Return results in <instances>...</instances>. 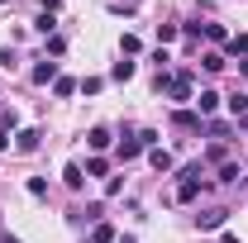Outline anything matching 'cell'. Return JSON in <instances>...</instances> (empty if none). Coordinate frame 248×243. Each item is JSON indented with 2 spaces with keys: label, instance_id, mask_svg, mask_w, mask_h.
<instances>
[{
  "label": "cell",
  "instance_id": "6da1fadb",
  "mask_svg": "<svg viewBox=\"0 0 248 243\" xmlns=\"http://www.w3.org/2000/svg\"><path fill=\"white\" fill-rule=\"evenodd\" d=\"M157 91H167L172 100H191L196 95V76L191 72H157Z\"/></svg>",
  "mask_w": 248,
  "mask_h": 243
},
{
  "label": "cell",
  "instance_id": "5b68a950",
  "mask_svg": "<svg viewBox=\"0 0 248 243\" xmlns=\"http://www.w3.org/2000/svg\"><path fill=\"white\" fill-rule=\"evenodd\" d=\"M219 100H224L219 91H201V95H196V115H215V110H219Z\"/></svg>",
  "mask_w": 248,
  "mask_h": 243
},
{
  "label": "cell",
  "instance_id": "8fae6325",
  "mask_svg": "<svg viewBox=\"0 0 248 243\" xmlns=\"http://www.w3.org/2000/svg\"><path fill=\"white\" fill-rule=\"evenodd\" d=\"M148 162H153V172H172V152H167V148H153Z\"/></svg>",
  "mask_w": 248,
  "mask_h": 243
},
{
  "label": "cell",
  "instance_id": "e0dca14e",
  "mask_svg": "<svg viewBox=\"0 0 248 243\" xmlns=\"http://www.w3.org/2000/svg\"><path fill=\"white\" fill-rule=\"evenodd\" d=\"M177 33H182V29H177V24H157V43H162V48H167V43H172V38H177Z\"/></svg>",
  "mask_w": 248,
  "mask_h": 243
},
{
  "label": "cell",
  "instance_id": "5bb4252c",
  "mask_svg": "<svg viewBox=\"0 0 248 243\" xmlns=\"http://www.w3.org/2000/svg\"><path fill=\"white\" fill-rule=\"evenodd\" d=\"M91 243H115V229H110V224L100 219V224H95V229H91Z\"/></svg>",
  "mask_w": 248,
  "mask_h": 243
},
{
  "label": "cell",
  "instance_id": "f546056e",
  "mask_svg": "<svg viewBox=\"0 0 248 243\" xmlns=\"http://www.w3.org/2000/svg\"><path fill=\"white\" fill-rule=\"evenodd\" d=\"M239 124H248V115H244V120H239Z\"/></svg>",
  "mask_w": 248,
  "mask_h": 243
},
{
  "label": "cell",
  "instance_id": "2e32d148",
  "mask_svg": "<svg viewBox=\"0 0 248 243\" xmlns=\"http://www.w3.org/2000/svg\"><path fill=\"white\" fill-rule=\"evenodd\" d=\"M0 129L15 134V129H19V115H15V110H0Z\"/></svg>",
  "mask_w": 248,
  "mask_h": 243
},
{
  "label": "cell",
  "instance_id": "52a82bcc",
  "mask_svg": "<svg viewBox=\"0 0 248 243\" xmlns=\"http://www.w3.org/2000/svg\"><path fill=\"white\" fill-rule=\"evenodd\" d=\"M86 143H91L95 152H105V148H110V143H115V138H110V129H105V124H95L91 134H86Z\"/></svg>",
  "mask_w": 248,
  "mask_h": 243
},
{
  "label": "cell",
  "instance_id": "9c48e42d",
  "mask_svg": "<svg viewBox=\"0 0 248 243\" xmlns=\"http://www.w3.org/2000/svg\"><path fill=\"white\" fill-rule=\"evenodd\" d=\"M224 219H229V210H205V214H196V224H201V229H219Z\"/></svg>",
  "mask_w": 248,
  "mask_h": 243
},
{
  "label": "cell",
  "instance_id": "d6986e66",
  "mask_svg": "<svg viewBox=\"0 0 248 243\" xmlns=\"http://www.w3.org/2000/svg\"><path fill=\"white\" fill-rule=\"evenodd\" d=\"M219 182H239V162H219Z\"/></svg>",
  "mask_w": 248,
  "mask_h": 243
},
{
  "label": "cell",
  "instance_id": "7c38bea8",
  "mask_svg": "<svg viewBox=\"0 0 248 243\" xmlns=\"http://www.w3.org/2000/svg\"><path fill=\"white\" fill-rule=\"evenodd\" d=\"M129 76H134V62H129V58L110 67V81H129Z\"/></svg>",
  "mask_w": 248,
  "mask_h": 243
},
{
  "label": "cell",
  "instance_id": "ba28073f",
  "mask_svg": "<svg viewBox=\"0 0 248 243\" xmlns=\"http://www.w3.org/2000/svg\"><path fill=\"white\" fill-rule=\"evenodd\" d=\"M62 182L72 186V191H81V182H86V167H77V162H67V167H62Z\"/></svg>",
  "mask_w": 248,
  "mask_h": 243
},
{
  "label": "cell",
  "instance_id": "83f0119b",
  "mask_svg": "<svg viewBox=\"0 0 248 243\" xmlns=\"http://www.w3.org/2000/svg\"><path fill=\"white\" fill-rule=\"evenodd\" d=\"M0 243H19V239H15V234H5V229H0Z\"/></svg>",
  "mask_w": 248,
  "mask_h": 243
},
{
  "label": "cell",
  "instance_id": "ffe728a7",
  "mask_svg": "<svg viewBox=\"0 0 248 243\" xmlns=\"http://www.w3.org/2000/svg\"><path fill=\"white\" fill-rule=\"evenodd\" d=\"M105 167H110L105 157H91V162H86V177H105Z\"/></svg>",
  "mask_w": 248,
  "mask_h": 243
},
{
  "label": "cell",
  "instance_id": "d4e9b609",
  "mask_svg": "<svg viewBox=\"0 0 248 243\" xmlns=\"http://www.w3.org/2000/svg\"><path fill=\"white\" fill-rule=\"evenodd\" d=\"M29 196H48V182L43 177H29Z\"/></svg>",
  "mask_w": 248,
  "mask_h": 243
},
{
  "label": "cell",
  "instance_id": "603a6c76",
  "mask_svg": "<svg viewBox=\"0 0 248 243\" xmlns=\"http://www.w3.org/2000/svg\"><path fill=\"white\" fill-rule=\"evenodd\" d=\"M120 48H124V58H134V53H139V38H134V33H124V38H120Z\"/></svg>",
  "mask_w": 248,
  "mask_h": 243
},
{
  "label": "cell",
  "instance_id": "4fadbf2b",
  "mask_svg": "<svg viewBox=\"0 0 248 243\" xmlns=\"http://www.w3.org/2000/svg\"><path fill=\"white\" fill-rule=\"evenodd\" d=\"M53 91H58L62 100H67V95H77V91H81V86H77V81H72V76H58V81H53Z\"/></svg>",
  "mask_w": 248,
  "mask_h": 243
},
{
  "label": "cell",
  "instance_id": "ac0fdd59",
  "mask_svg": "<svg viewBox=\"0 0 248 243\" xmlns=\"http://www.w3.org/2000/svg\"><path fill=\"white\" fill-rule=\"evenodd\" d=\"M205 38H210V43H229V33H224V24H205Z\"/></svg>",
  "mask_w": 248,
  "mask_h": 243
},
{
  "label": "cell",
  "instance_id": "30bf717a",
  "mask_svg": "<svg viewBox=\"0 0 248 243\" xmlns=\"http://www.w3.org/2000/svg\"><path fill=\"white\" fill-rule=\"evenodd\" d=\"M143 148H148V143H143V138L134 134V138H124V143H120V157H124V162H129V157H139V152H143Z\"/></svg>",
  "mask_w": 248,
  "mask_h": 243
},
{
  "label": "cell",
  "instance_id": "4dcf8cb0",
  "mask_svg": "<svg viewBox=\"0 0 248 243\" xmlns=\"http://www.w3.org/2000/svg\"><path fill=\"white\" fill-rule=\"evenodd\" d=\"M0 5H5V0H0Z\"/></svg>",
  "mask_w": 248,
  "mask_h": 243
},
{
  "label": "cell",
  "instance_id": "277c9868",
  "mask_svg": "<svg viewBox=\"0 0 248 243\" xmlns=\"http://www.w3.org/2000/svg\"><path fill=\"white\" fill-rule=\"evenodd\" d=\"M29 81H33V86H48V81H58V62H38V67L29 72Z\"/></svg>",
  "mask_w": 248,
  "mask_h": 243
},
{
  "label": "cell",
  "instance_id": "cb8c5ba5",
  "mask_svg": "<svg viewBox=\"0 0 248 243\" xmlns=\"http://www.w3.org/2000/svg\"><path fill=\"white\" fill-rule=\"evenodd\" d=\"M205 129H210V138H224V134H229V124H224V120H210Z\"/></svg>",
  "mask_w": 248,
  "mask_h": 243
},
{
  "label": "cell",
  "instance_id": "7402d4cb",
  "mask_svg": "<svg viewBox=\"0 0 248 243\" xmlns=\"http://www.w3.org/2000/svg\"><path fill=\"white\" fill-rule=\"evenodd\" d=\"M201 67H205V72H219V67H224V58H219V53H205V58H201Z\"/></svg>",
  "mask_w": 248,
  "mask_h": 243
},
{
  "label": "cell",
  "instance_id": "3957f363",
  "mask_svg": "<svg viewBox=\"0 0 248 243\" xmlns=\"http://www.w3.org/2000/svg\"><path fill=\"white\" fill-rule=\"evenodd\" d=\"M172 129H182V134H201V115H196V110H177V115H172Z\"/></svg>",
  "mask_w": 248,
  "mask_h": 243
},
{
  "label": "cell",
  "instance_id": "4316f807",
  "mask_svg": "<svg viewBox=\"0 0 248 243\" xmlns=\"http://www.w3.org/2000/svg\"><path fill=\"white\" fill-rule=\"evenodd\" d=\"M5 148H10V134H5V129H0V152H5Z\"/></svg>",
  "mask_w": 248,
  "mask_h": 243
},
{
  "label": "cell",
  "instance_id": "484cf974",
  "mask_svg": "<svg viewBox=\"0 0 248 243\" xmlns=\"http://www.w3.org/2000/svg\"><path fill=\"white\" fill-rule=\"evenodd\" d=\"M58 5H62V0H43V10H48V15H53V10H58Z\"/></svg>",
  "mask_w": 248,
  "mask_h": 243
},
{
  "label": "cell",
  "instance_id": "8992f818",
  "mask_svg": "<svg viewBox=\"0 0 248 243\" xmlns=\"http://www.w3.org/2000/svg\"><path fill=\"white\" fill-rule=\"evenodd\" d=\"M38 138H43V129H19V134H15V148H19V152H33V148H38Z\"/></svg>",
  "mask_w": 248,
  "mask_h": 243
},
{
  "label": "cell",
  "instance_id": "f1b7e54d",
  "mask_svg": "<svg viewBox=\"0 0 248 243\" xmlns=\"http://www.w3.org/2000/svg\"><path fill=\"white\" fill-rule=\"evenodd\" d=\"M239 72H244V76H248V58H239Z\"/></svg>",
  "mask_w": 248,
  "mask_h": 243
},
{
  "label": "cell",
  "instance_id": "7a4b0ae2",
  "mask_svg": "<svg viewBox=\"0 0 248 243\" xmlns=\"http://www.w3.org/2000/svg\"><path fill=\"white\" fill-rule=\"evenodd\" d=\"M196 196H201V162H196V167H186L182 172V182H177V200H196Z\"/></svg>",
  "mask_w": 248,
  "mask_h": 243
},
{
  "label": "cell",
  "instance_id": "44dd1931",
  "mask_svg": "<svg viewBox=\"0 0 248 243\" xmlns=\"http://www.w3.org/2000/svg\"><path fill=\"white\" fill-rule=\"evenodd\" d=\"M229 110H234V120H244V115H248V95H234V100H229Z\"/></svg>",
  "mask_w": 248,
  "mask_h": 243
},
{
  "label": "cell",
  "instance_id": "9a60e30c",
  "mask_svg": "<svg viewBox=\"0 0 248 243\" xmlns=\"http://www.w3.org/2000/svg\"><path fill=\"white\" fill-rule=\"evenodd\" d=\"M229 53H234V58H248V33H234V38H229Z\"/></svg>",
  "mask_w": 248,
  "mask_h": 243
}]
</instances>
